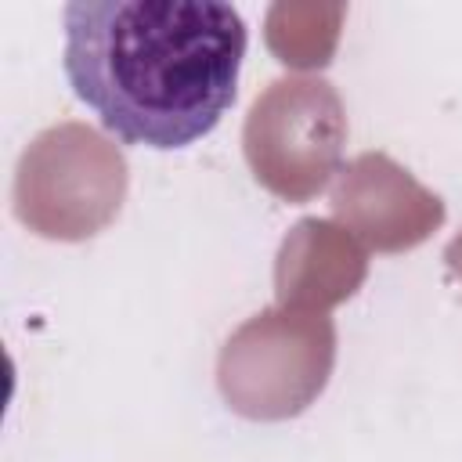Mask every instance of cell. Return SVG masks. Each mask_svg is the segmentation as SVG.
Segmentation results:
<instances>
[{"label":"cell","instance_id":"1","mask_svg":"<svg viewBox=\"0 0 462 462\" xmlns=\"http://www.w3.org/2000/svg\"><path fill=\"white\" fill-rule=\"evenodd\" d=\"M249 29L217 0H72L65 76L123 144L188 148L235 105Z\"/></svg>","mask_w":462,"mask_h":462}]
</instances>
